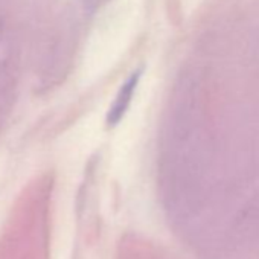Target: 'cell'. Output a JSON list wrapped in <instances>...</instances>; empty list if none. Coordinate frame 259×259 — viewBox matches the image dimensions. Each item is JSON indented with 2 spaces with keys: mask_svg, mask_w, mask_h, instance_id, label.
<instances>
[{
  "mask_svg": "<svg viewBox=\"0 0 259 259\" xmlns=\"http://www.w3.org/2000/svg\"><path fill=\"white\" fill-rule=\"evenodd\" d=\"M138 79H139V73H135L132 78H130L120 89V92L117 93L111 108H110V113H108V123L110 125H114L125 113L130 101L133 98V93L136 90V85H138Z\"/></svg>",
  "mask_w": 259,
  "mask_h": 259,
  "instance_id": "6da1fadb",
  "label": "cell"
}]
</instances>
